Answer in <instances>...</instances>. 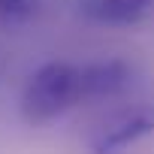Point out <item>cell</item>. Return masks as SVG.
<instances>
[{"label": "cell", "mask_w": 154, "mask_h": 154, "mask_svg": "<svg viewBox=\"0 0 154 154\" xmlns=\"http://www.w3.org/2000/svg\"><path fill=\"white\" fill-rule=\"evenodd\" d=\"M154 133V103L130 106L106 118L91 136V154H121L124 148L136 145L139 139Z\"/></svg>", "instance_id": "cell-2"}, {"label": "cell", "mask_w": 154, "mask_h": 154, "mask_svg": "<svg viewBox=\"0 0 154 154\" xmlns=\"http://www.w3.org/2000/svg\"><path fill=\"white\" fill-rule=\"evenodd\" d=\"M6 69H9V51L0 45V79H3V72H6Z\"/></svg>", "instance_id": "cell-6"}, {"label": "cell", "mask_w": 154, "mask_h": 154, "mask_svg": "<svg viewBox=\"0 0 154 154\" xmlns=\"http://www.w3.org/2000/svg\"><path fill=\"white\" fill-rule=\"evenodd\" d=\"M75 103H82V79L79 66L63 63V60H48L27 79L21 91V118L27 124H48L69 112Z\"/></svg>", "instance_id": "cell-1"}, {"label": "cell", "mask_w": 154, "mask_h": 154, "mask_svg": "<svg viewBox=\"0 0 154 154\" xmlns=\"http://www.w3.org/2000/svg\"><path fill=\"white\" fill-rule=\"evenodd\" d=\"M39 0H0V24H21L33 18Z\"/></svg>", "instance_id": "cell-5"}, {"label": "cell", "mask_w": 154, "mask_h": 154, "mask_svg": "<svg viewBox=\"0 0 154 154\" xmlns=\"http://www.w3.org/2000/svg\"><path fill=\"white\" fill-rule=\"evenodd\" d=\"M151 0H85L82 12L100 24H136L148 15Z\"/></svg>", "instance_id": "cell-4"}, {"label": "cell", "mask_w": 154, "mask_h": 154, "mask_svg": "<svg viewBox=\"0 0 154 154\" xmlns=\"http://www.w3.org/2000/svg\"><path fill=\"white\" fill-rule=\"evenodd\" d=\"M82 79V100H103V97H118L130 85V66L124 60H94L79 66Z\"/></svg>", "instance_id": "cell-3"}]
</instances>
